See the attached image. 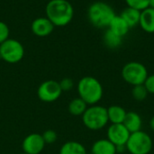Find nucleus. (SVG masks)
<instances>
[{"label": "nucleus", "instance_id": "f257e3e1", "mask_svg": "<svg viewBox=\"0 0 154 154\" xmlns=\"http://www.w3.org/2000/svg\"><path fill=\"white\" fill-rule=\"evenodd\" d=\"M45 13L46 17L58 27L68 25L74 17V8L68 0H50Z\"/></svg>", "mask_w": 154, "mask_h": 154}, {"label": "nucleus", "instance_id": "f03ea898", "mask_svg": "<svg viewBox=\"0 0 154 154\" xmlns=\"http://www.w3.org/2000/svg\"><path fill=\"white\" fill-rule=\"evenodd\" d=\"M79 97L83 99L88 106L97 105L103 97L104 89L100 81L91 76L83 77L78 83Z\"/></svg>", "mask_w": 154, "mask_h": 154}, {"label": "nucleus", "instance_id": "7ed1b4c3", "mask_svg": "<svg viewBox=\"0 0 154 154\" xmlns=\"http://www.w3.org/2000/svg\"><path fill=\"white\" fill-rule=\"evenodd\" d=\"M114 8L107 3L97 1L92 3L88 9V19L97 28H108L111 21L116 16Z\"/></svg>", "mask_w": 154, "mask_h": 154}, {"label": "nucleus", "instance_id": "20e7f679", "mask_svg": "<svg viewBox=\"0 0 154 154\" xmlns=\"http://www.w3.org/2000/svg\"><path fill=\"white\" fill-rule=\"evenodd\" d=\"M82 122L89 130L97 131L103 129L109 122L107 108L99 105L90 106L82 115Z\"/></svg>", "mask_w": 154, "mask_h": 154}, {"label": "nucleus", "instance_id": "39448f33", "mask_svg": "<svg viewBox=\"0 0 154 154\" xmlns=\"http://www.w3.org/2000/svg\"><path fill=\"white\" fill-rule=\"evenodd\" d=\"M149 76L147 68L141 62H127L122 69V78L129 85H143Z\"/></svg>", "mask_w": 154, "mask_h": 154}, {"label": "nucleus", "instance_id": "423d86ee", "mask_svg": "<svg viewBox=\"0 0 154 154\" xmlns=\"http://www.w3.org/2000/svg\"><path fill=\"white\" fill-rule=\"evenodd\" d=\"M152 137L143 131L132 133L126 143V151L131 154H149L152 149Z\"/></svg>", "mask_w": 154, "mask_h": 154}, {"label": "nucleus", "instance_id": "0eeeda50", "mask_svg": "<svg viewBox=\"0 0 154 154\" xmlns=\"http://www.w3.org/2000/svg\"><path fill=\"white\" fill-rule=\"evenodd\" d=\"M24 48L23 44L15 39H7L0 44V58L10 64H14L23 60Z\"/></svg>", "mask_w": 154, "mask_h": 154}, {"label": "nucleus", "instance_id": "6e6552de", "mask_svg": "<svg viewBox=\"0 0 154 154\" xmlns=\"http://www.w3.org/2000/svg\"><path fill=\"white\" fill-rule=\"evenodd\" d=\"M62 90L60 88V83L56 80H46L43 81L38 88L37 95L38 97L46 103H51L56 101L61 95Z\"/></svg>", "mask_w": 154, "mask_h": 154}, {"label": "nucleus", "instance_id": "1a4fd4ad", "mask_svg": "<svg viewBox=\"0 0 154 154\" xmlns=\"http://www.w3.org/2000/svg\"><path fill=\"white\" fill-rule=\"evenodd\" d=\"M131 133L127 130L124 124H111L107 128L106 135L111 143L116 146L126 145Z\"/></svg>", "mask_w": 154, "mask_h": 154}, {"label": "nucleus", "instance_id": "9d476101", "mask_svg": "<svg viewBox=\"0 0 154 154\" xmlns=\"http://www.w3.org/2000/svg\"><path fill=\"white\" fill-rule=\"evenodd\" d=\"M45 147V143L42 134H31L27 135L22 143L23 152L26 154H40Z\"/></svg>", "mask_w": 154, "mask_h": 154}, {"label": "nucleus", "instance_id": "9b49d317", "mask_svg": "<svg viewBox=\"0 0 154 154\" xmlns=\"http://www.w3.org/2000/svg\"><path fill=\"white\" fill-rule=\"evenodd\" d=\"M54 24L45 16L35 18L31 25L32 32L38 37H47L54 30Z\"/></svg>", "mask_w": 154, "mask_h": 154}, {"label": "nucleus", "instance_id": "f8f14e48", "mask_svg": "<svg viewBox=\"0 0 154 154\" xmlns=\"http://www.w3.org/2000/svg\"><path fill=\"white\" fill-rule=\"evenodd\" d=\"M93 154H116V146L108 139H100L96 141L91 148Z\"/></svg>", "mask_w": 154, "mask_h": 154}, {"label": "nucleus", "instance_id": "ddd939ff", "mask_svg": "<svg viewBox=\"0 0 154 154\" xmlns=\"http://www.w3.org/2000/svg\"><path fill=\"white\" fill-rule=\"evenodd\" d=\"M139 25L141 28L148 32L154 33V9L148 7L141 12V18Z\"/></svg>", "mask_w": 154, "mask_h": 154}, {"label": "nucleus", "instance_id": "4468645a", "mask_svg": "<svg viewBox=\"0 0 154 154\" xmlns=\"http://www.w3.org/2000/svg\"><path fill=\"white\" fill-rule=\"evenodd\" d=\"M125 126L127 128V130L132 134L138 131H141L142 125H143V120L141 116L134 111L127 112L125 119L124 121Z\"/></svg>", "mask_w": 154, "mask_h": 154}, {"label": "nucleus", "instance_id": "2eb2a0df", "mask_svg": "<svg viewBox=\"0 0 154 154\" xmlns=\"http://www.w3.org/2000/svg\"><path fill=\"white\" fill-rule=\"evenodd\" d=\"M108 29H110L112 32H114L115 33H116L117 35L123 38L128 33L130 30V26L121 15H116L111 21Z\"/></svg>", "mask_w": 154, "mask_h": 154}, {"label": "nucleus", "instance_id": "dca6fc26", "mask_svg": "<svg viewBox=\"0 0 154 154\" xmlns=\"http://www.w3.org/2000/svg\"><path fill=\"white\" fill-rule=\"evenodd\" d=\"M126 114V110L117 105L111 106L107 108L108 121L111 124H124Z\"/></svg>", "mask_w": 154, "mask_h": 154}, {"label": "nucleus", "instance_id": "f3484780", "mask_svg": "<svg viewBox=\"0 0 154 154\" xmlns=\"http://www.w3.org/2000/svg\"><path fill=\"white\" fill-rule=\"evenodd\" d=\"M120 15L125 20V22L128 23L130 28H132L139 24L140 18H141V11L127 6L125 9L123 10Z\"/></svg>", "mask_w": 154, "mask_h": 154}, {"label": "nucleus", "instance_id": "a211bd4d", "mask_svg": "<svg viewBox=\"0 0 154 154\" xmlns=\"http://www.w3.org/2000/svg\"><path fill=\"white\" fill-rule=\"evenodd\" d=\"M60 154H88L85 146L75 141L65 143L60 150Z\"/></svg>", "mask_w": 154, "mask_h": 154}, {"label": "nucleus", "instance_id": "6ab92c4d", "mask_svg": "<svg viewBox=\"0 0 154 154\" xmlns=\"http://www.w3.org/2000/svg\"><path fill=\"white\" fill-rule=\"evenodd\" d=\"M103 42L107 48L111 50H115L121 46L123 38L107 28L103 35Z\"/></svg>", "mask_w": 154, "mask_h": 154}, {"label": "nucleus", "instance_id": "aec40b11", "mask_svg": "<svg viewBox=\"0 0 154 154\" xmlns=\"http://www.w3.org/2000/svg\"><path fill=\"white\" fill-rule=\"evenodd\" d=\"M87 108H88V104L80 97L72 99L69 102V106H68V110H69V114H71L72 116H82L85 113V111L87 110Z\"/></svg>", "mask_w": 154, "mask_h": 154}, {"label": "nucleus", "instance_id": "412c9836", "mask_svg": "<svg viewBox=\"0 0 154 154\" xmlns=\"http://www.w3.org/2000/svg\"><path fill=\"white\" fill-rule=\"evenodd\" d=\"M149 93L145 88L144 85H137L134 86L132 89V96L137 101H143L147 98Z\"/></svg>", "mask_w": 154, "mask_h": 154}, {"label": "nucleus", "instance_id": "4be33fe9", "mask_svg": "<svg viewBox=\"0 0 154 154\" xmlns=\"http://www.w3.org/2000/svg\"><path fill=\"white\" fill-rule=\"evenodd\" d=\"M128 7L137 9L139 11H143L149 7V0H125Z\"/></svg>", "mask_w": 154, "mask_h": 154}, {"label": "nucleus", "instance_id": "5701e85b", "mask_svg": "<svg viewBox=\"0 0 154 154\" xmlns=\"http://www.w3.org/2000/svg\"><path fill=\"white\" fill-rule=\"evenodd\" d=\"M42 138H43V141L45 143V144H51V143H54L56 141H57V138H58V134L55 131L53 130H46L42 134Z\"/></svg>", "mask_w": 154, "mask_h": 154}, {"label": "nucleus", "instance_id": "b1692460", "mask_svg": "<svg viewBox=\"0 0 154 154\" xmlns=\"http://www.w3.org/2000/svg\"><path fill=\"white\" fill-rule=\"evenodd\" d=\"M9 35H10V29L8 25L5 22L0 21V44L3 43L7 39H9Z\"/></svg>", "mask_w": 154, "mask_h": 154}, {"label": "nucleus", "instance_id": "393cba45", "mask_svg": "<svg viewBox=\"0 0 154 154\" xmlns=\"http://www.w3.org/2000/svg\"><path fill=\"white\" fill-rule=\"evenodd\" d=\"M60 88L63 91L67 92V91H69L72 89V88L74 87V82L71 79L69 78H65V79H62L60 82Z\"/></svg>", "mask_w": 154, "mask_h": 154}, {"label": "nucleus", "instance_id": "a878e982", "mask_svg": "<svg viewBox=\"0 0 154 154\" xmlns=\"http://www.w3.org/2000/svg\"><path fill=\"white\" fill-rule=\"evenodd\" d=\"M143 85H144V87L147 89L149 94H153L154 95V74L149 75L147 77Z\"/></svg>", "mask_w": 154, "mask_h": 154}, {"label": "nucleus", "instance_id": "bb28decb", "mask_svg": "<svg viewBox=\"0 0 154 154\" xmlns=\"http://www.w3.org/2000/svg\"><path fill=\"white\" fill-rule=\"evenodd\" d=\"M150 127H151V129L154 132V116L151 118V120H150Z\"/></svg>", "mask_w": 154, "mask_h": 154}, {"label": "nucleus", "instance_id": "cd10ccee", "mask_svg": "<svg viewBox=\"0 0 154 154\" xmlns=\"http://www.w3.org/2000/svg\"><path fill=\"white\" fill-rule=\"evenodd\" d=\"M149 7L154 9V0H149Z\"/></svg>", "mask_w": 154, "mask_h": 154}, {"label": "nucleus", "instance_id": "c85d7f7f", "mask_svg": "<svg viewBox=\"0 0 154 154\" xmlns=\"http://www.w3.org/2000/svg\"><path fill=\"white\" fill-rule=\"evenodd\" d=\"M20 154H26V153H24V152H23V153H20Z\"/></svg>", "mask_w": 154, "mask_h": 154}, {"label": "nucleus", "instance_id": "c756f323", "mask_svg": "<svg viewBox=\"0 0 154 154\" xmlns=\"http://www.w3.org/2000/svg\"><path fill=\"white\" fill-rule=\"evenodd\" d=\"M88 154H93V153H92V152H91V153H88Z\"/></svg>", "mask_w": 154, "mask_h": 154}]
</instances>
